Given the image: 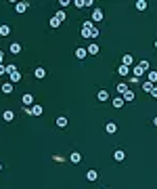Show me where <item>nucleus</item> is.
<instances>
[{"instance_id":"0eeeda50","label":"nucleus","mask_w":157,"mask_h":189,"mask_svg":"<svg viewBox=\"0 0 157 189\" xmlns=\"http://www.w3.org/2000/svg\"><path fill=\"white\" fill-rule=\"evenodd\" d=\"M113 158H115V162H124V160H126V153H124V149H117V151L113 153Z\"/></svg>"},{"instance_id":"a878e982","label":"nucleus","mask_w":157,"mask_h":189,"mask_svg":"<svg viewBox=\"0 0 157 189\" xmlns=\"http://www.w3.org/2000/svg\"><path fill=\"white\" fill-rule=\"evenodd\" d=\"M132 99H134V92L132 90H126L124 92V101H132Z\"/></svg>"},{"instance_id":"423d86ee","label":"nucleus","mask_w":157,"mask_h":189,"mask_svg":"<svg viewBox=\"0 0 157 189\" xmlns=\"http://www.w3.org/2000/svg\"><path fill=\"white\" fill-rule=\"evenodd\" d=\"M34 76H36L38 80H42L44 76H46V69H44V67H36V72H34Z\"/></svg>"},{"instance_id":"39448f33","label":"nucleus","mask_w":157,"mask_h":189,"mask_svg":"<svg viewBox=\"0 0 157 189\" xmlns=\"http://www.w3.org/2000/svg\"><path fill=\"white\" fill-rule=\"evenodd\" d=\"M0 90H2L4 94H11V92H13V82H6V84H2V86H0Z\"/></svg>"},{"instance_id":"7ed1b4c3","label":"nucleus","mask_w":157,"mask_h":189,"mask_svg":"<svg viewBox=\"0 0 157 189\" xmlns=\"http://www.w3.org/2000/svg\"><path fill=\"white\" fill-rule=\"evenodd\" d=\"M27 9H30L27 2H17V4H15V11H17V13H25Z\"/></svg>"},{"instance_id":"aec40b11","label":"nucleus","mask_w":157,"mask_h":189,"mask_svg":"<svg viewBox=\"0 0 157 189\" xmlns=\"http://www.w3.org/2000/svg\"><path fill=\"white\" fill-rule=\"evenodd\" d=\"M42 111H44V109H42V105H34V107H32V116H40Z\"/></svg>"},{"instance_id":"4c0bfd02","label":"nucleus","mask_w":157,"mask_h":189,"mask_svg":"<svg viewBox=\"0 0 157 189\" xmlns=\"http://www.w3.org/2000/svg\"><path fill=\"white\" fill-rule=\"evenodd\" d=\"M155 49H157V40H155Z\"/></svg>"},{"instance_id":"bb28decb","label":"nucleus","mask_w":157,"mask_h":189,"mask_svg":"<svg viewBox=\"0 0 157 189\" xmlns=\"http://www.w3.org/2000/svg\"><path fill=\"white\" fill-rule=\"evenodd\" d=\"M19 80H21V74H19V72L11 74V82H19Z\"/></svg>"},{"instance_id":"6e6552de","label":"nucleus","mask_w":157,"mask_h":189,"mask_svg":"<svg viewBox=\"0 0 157 189\" xmlns=\"http://www.w3.org/2000/svg\"><path fill=\"white\" fill-rule=\"evenodd\" d=\"M21 103H23V105H34V97H32V94H23V99H21Z\"/></svg>"},{"instance_id":"1a4fd4ad","label":"nucleus","mask_w":157,"mask_h":189,"mask_svg":"<svg viewBox=\"0 0 157 189\" xmlns=\"http://www.w3.org/2000/svg\"><path fill=\"white\" fill-rule=\"evenodd\" d=\"M99 179V172L97 170H88L86 172V181H97Z\"/></svg>"},{"instance_id":"f8f14e48","label":"nucleus","mask_w":157,"mask_h":189,"mask_svg":"<svg viewBox=\"0 0 157 189\" xmlns=\"http://www.w3.org/2000/svg\"><path fill=\"white\" fill-rule=\"evenodd\" d=\"M9 51H11V53H13V55H19V53H21V44H17V42H13V44H11V49H9Z\"/></svg>"},{"instance_id":"a211bd4d","label":"nucleus","mask_w":157,"mask_h":189,"mask_svg":"<svg viewBox=\"0 0 157 189\" xmlns=\"http://www.w3.org/2000/svg\"><path fill=\"white\" fill-rule=\"evenodd\" d=\"M134 7H136V11H147V2H145V0H138Z\"/></svg>"},{"instance_id":"f704fd0d","label":"nucleus","mask_w":157,"mask_h":189,"mask_svg":"<svg viewBox=\"0 0 157 189\" xmlns=\"http://www.w3.org/2000/svg\"><path fill=\"white\" fill-rule=\"evenodd\" d=\"M2 61H4V53L0 51V65H2Z\"/></svg>"},{"instance_id":"f03ea898","label":"nucleus","mask_w":157,"mask_h":189,"mask_svg":"<svg viewBox=\"0 0 157 189\" xmlns=\"http://www.w3.org/2000/svg\"><path fill=\"white\" fill-rule=\"evenodd\" d=\"M105 130H107L109 134H115V132H117V124H115V122H107V124H105Z\"/></svg>"},{"instance_id":"f3484780","label":"nucleus","mask_w":157,"mask_h":189,"mask_svg":"<svg viewBox=\"0 0 157 189\" xmlns=\"http://www.w3.org/2000/svg\"><path fill=\"white\" fill-rule=\"evenodd\" d=\"M117 74H120V76H128V74H130V67H126V65H120Z\"/></svg>"},{"instance_id":"9b49d317","label":"nucleus","mask_w":157,"mask_h":189,"mask_svg":"<svg viewBox=\"0 0 157 189\" xmlns=\"http://www.w3.org/2000/svg\"><path fill=\"white\" fill-rule=\"evenodd\" d=\"M97 99H99V101H109V92H107V90H99Z\"/></svg>"},{"instance_id":"20e7f679","label":"nucleus","mask_w":157,"mask_h":189,"mask_svg":"<svg viewBox=\"0 0 157 189\" xmlns=\"http://www.w3.org/2000/svg\"><path fill=\"white\" fill-rule=\"evenodd\" d=\"M86 53H88V55H99V44H88Z\"/></svg>"},{"instance_id":"c756f323","label":"nucleus","mask_w":157,"mask_h":189,"mask_svg":"<svg viewBox=\"0 0 157 189\" xmlns=\"http://www.w3.org/2000/svg\"><path fill=\"white\" fill-rule=\"evenodd\" d=\"M15 72H17V67H15V65H6V74H9V76L15 74Z\"/></svg>"},{"instance_id":"4468645a","label":"nucleus","mask_w":157,"mask_h":189,"mask_svg":"<svg viewBox=\"0 0 157 189\" xmlns=\"http://www.w3.org/2000/svg\"><path fill=\"white\" fill-rule=\"evenodd\" d=\"M122 65L130 67V65H132V55H124V57H122Z\"/></svg>"},{"instance_id":"c9c22d12","label":"nucleus","mask_w":157,"mask_h":189,"mask_svg":"<svg viewBox=\"0 0 157 189\" xmlns=\"http://www.w3.org/2000/svg\"><path fill=\"white\" fill-rule=\"evenodd\" d=\"M151 94H153V97H157V86H155V88L151 90Z\"/></svg>"},{"instance_id":"cd10ccee","label":"nucleus","mask_w":157,"mask_h":189,"mask_svg":"<svg viewBox=\"0 0 157 189\" xmlns=\"http://www.w3.org/2000/svg\"><path fill=\"white\" fill-rule=\"evenodd\" d=\"M126 90H130V88H128L126 84H117V92H120V94H124Z\"/></svg>"},{"instance_id":"f257e3e1","label":"nucleus","mask_w":157,"mask_h":189,"mask_svg":"<svg viewBox=\"0 0 157 189\" xmlns=\"http://www.w3.org/2000/svg\"><path fill=\"white\" fill-rule=\"evenodd\" d=\"M132 72H134V74H136L138 78H140V76L145 74V72H149V61H140V63H138V67H136V65H134V69H132Z\"/></svg>"},{"instance_id":"4be33fe9","label":"nucleus","mask_w":157,"mask_h":189,"mask_svg":"<svg viewBox=\"0 0 157 189\" xmlns=\"http://www.w3.org/2000/svg\"><path fill=\"white\" fill-rule=\"evenodd\" d=\"M55 19H57L59 23H63V19H65V13H63V11H57V13H55Z\"/></svg>"},{"instance_id":"ddd939ff","label":"nucleus","mask_w":157,"mask_h":189,"mask_svg":"<svg viewBox=\"0 0 157 189\" xmlns=\"http://www.w3.org/2000/svg\"><path fill=\"white\" fill-rule=\"evenodd\" d=\"M2 118H4V122H13V118H15V113H13L11 109H6V111L2 113Z\"/></svg>"},{"instance_id":"6ab92c4d","label":"nucleus","mask_w":157,"mask_h":189,"mask_svg":"<svg viewBox=\"0 0 157 189\" xmlns=\"http://www.w3.org/2000/svg\"><path fill=\"white\" fill-rule=\"evenodd\" d=\"M124 103H126V101H124L122 97H117V99H113V107H117V109H120V107H124Z\"/></svg>"},{"instance_id":"393cba45","label":"nucleus","mask_w":157,"mask_h":189,"mask_svg":"<svg viewBox=\"0 0 157 189\" xmlns=\"http://www.w3.org/2000/svg\"><path fill=\"white\" fill-rule=\"evenodd\" d=\"M149 82L151 84H157V72H149Z\"/></svg>"},{"instance_id":"2eb2a0df","label":"nucleus","mask_w":157,"mask_h":189,"mask_svg":"<svg viewBox=\"0 0 157 189\" xmlns=\"http://www.w3.org/2000/svg\"><path fill=\"white\" fill-rule=\"evenodd\" d=\"M57 126H59V128H65V126H67V118H65V116L57 118Z\"/></svg>"},{"instance_id":"7c9ffc66","label":"nucleus","mask_w":157,"mask_h":189,"mask_svg":"<svg viewBox=\"0 0 157 189\" xmlns=\"http://www.w3.org/2000/svg\"><path fill=\"white\" fill-rule=\"evenodd\" d=\"M97 36H99V30L92 25V28H90V38H97Z\"/></svg>"},{"instance_id":"473e14b6","label":"nucleus","mask_w":157,"mask_h":189,"mask_svg":"<svg viewBox=\"0 0 157 189\" xmlns=\"http://www.w3.org/2000/svg\"><path fill=\"white\" fill-rule=\"evenodd\" d=\"M73 4H76L78 9H82V7H86V4H84V0H76V2H73Z\"/></svg>"},{"instance_id":"b1692460","label":"nucleus","mask_w":157,"mask_h":189,"mask_svg":"<svg viewBox=\"0 0 157 189\" xmlns=\"http://www.w3.org/2000/svg\"><path fill=\"white\" fill-rule=\"evenodd\" d=\"M153 88H155V84H151V82H145V84H143V90H145V92H151Z\"/></svg>"},{"instance_id":"58836bf2","label":"nucleus","mask_w":157,"mask_h":189,"mask_svg":"<svg viewBox=\"0 0 157 189\" xmlns=\"http://www.w3.org/2000/svg\"><path fill=\"white\" fill-rule=\"evenodd\" d=\"M0 170H2V164H0Z\"/></svg>"},{"instance_id":"2f4dec72","label":"nucleus","mask_w":157,"mask_h":189,"mask_svg":"<svg viewBox=\"0 0 157 189\" xmlns=\"http://www.w3.org/2000/svg\"><path fill=\"white\" fill-rule=\"evenodd\" d=\"M59 25H61V23H59V21L53 17V19H50V28H59Z\"/></svg>"},{"instance_id":"412c9836","label":"nucleus","mask_w":157,"mask_h":189,"mask_svg":"<svg viewBox=\"0 0 157 189\" xmlns=\"http://www.w3.org/2000/svg\"><path fill=\"white\" fill-rule=\"evenodd\" d=\"M11 34V28L9 25H0V36H9Z\"/></svg>"},{"instance_id":"72a5a7b5","label":"nucleus","mask_w":157,"mask_h":189,"mask_svg":"<svg viewBox=\"0 0 157 189\" xmlns=\"http://www.w3.org/2000/svg\"><path fill=\"white\" fill-rule=\"evenodd\" d=\"M6 74V65H0V76H4Z\"/></svg>"},{"instance_id":"dca6fc26","label":"nucleus","mask_w":157,"mask_h":189,"mask_svg":"<svg viewBox=\"0 0 157 189\" xmlns=\"http://www.w3.org/2000/svg\"><path fill=\"white\" fill-rule=\"evenodd\" d=\"M101 19H103V11H101V9H97V11L92 13V21H101Z\"/></svg>"},{"instance_id":"e433bc0d","label":"nucleus","mask_w":157,"mask_h":189,"mask_svg":"<svg viewBox=\"0 0 157 189\" xmlns=\"http://www.w3.org/2000/svg\"><path fill=\"white\" fill-rule=\"evenodd\" d=\"M153 124H155V126H157V116H155V120H153Z\"/></svg>"},{"instance_id":"c85d7f7f","label":"nucleus","mask_w":157,"mask_h":189,"mask_svg":"<svg viewBox=\"0 0 157 189\" xmlns=\"http://www.w3.org/2000/svg\"><path fill=\"white\" fill-rule=\"evenodd\" d=\"M82 36L84 38H90V28H82Z\"/></svg>"},{"instance_id":"9d476101","label":"nucleus","mask_w":157,"mask_h":189,"mask_svg":"<svg viewBox=\"0 0 157 189\" xmlns=\"http://www.w3.org/2000/svg\"><path fill=\"white\" fill-rule=\"evenodd\" d=\"M69 162H73V164H80V162H82V156H80L78 151H73V153L69 156Z\"/></svg>"},{"instance_id":"5701e85b","label":"nucleus","mask_w":157,"mask_h":189,"mask_svg":"<svg viewBox=\"0 0 157 189\" xmlns=\"http://www.w3.org/2000/svg\"><path fill=\"white\" fill-rule=\"evenodd\" d=\"M86 55H88V53H86V49H78V51H76V57H78V59H84Z\"/></svg>"}]
</instances>
